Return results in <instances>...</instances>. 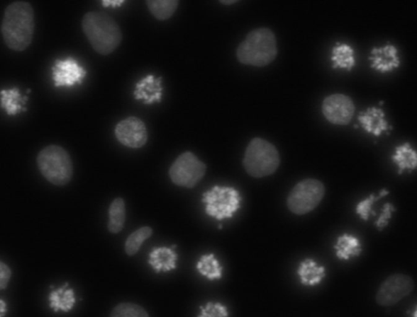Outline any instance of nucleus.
<instances>
[{"instance_id": "f257e3e1", "label": "nucleus", "mask_w": 417, "mask_h": 317, "mask_svg": "<svg viewBox=\"0 0 417 317\" xmlns=\"http://www.w3.org/2000/svg\"><path fill=\"white\" fill-rule=\"evenodd\" d=\"M35 30V10L29 2L15 1L5 8L0 31L10 50H27L34 40Z\"/></svg>"}, {"instance_id": "f03ea898", "label": "nucleus", "mask_w": 417, "mask_h": 317, "mask_svg": "<svg viewBox=\"0 0 417 317\" xmlns=\"http://www.w3.org/2000/svg\"><path fill=\"white\" fill-rule=\"evenodd\" d=\"M82 29L92 48L102 56L113 53L123 40L118 24L106 13H86L82 21Z\"/></svg>"}, {"instance_id": "7ed1b4c3", "label": "nucleus", "mask_w": 417, "mask_h": 317, "mask_svg": "<svg viewBox=\"0 0 417 317\" xmlns=\"http://www.w3.org/2000/svg\"><path fill=\"white\" fill-rule=\"evenodd\" d=\"M277 52L275 34L270 29L259 28L247 35L238 48L237 57L241 64L265 67L277 58Z\"/></svg>"}, {"instance_id": "20e7f679", "label": "nucleus", "mask_w": 417, "mask_h": 317, "mask_svg": "<svg viewBox=\"0 0 417 317\" xmlns=\"http://www.w3.org/2000/svg\"><path fill=\"white\" fill-rule=\"evenodd\" d=\"M36 163L38 171L49 183L64 187L72 180V158L62 146L53 144L43 147L38 152Z\"/></svg>"}, {"instance_id": "39448f33", "label": "nucleus", "mask_w": 417, "mask_h": 317, "mask_svg": "<svg viewBox=\"0 0 417 317\" xmlns=\"http://www.w3.org/2000/svg\"><path fill=\"white\" fill-rule=\"evenodd\" d=\"M281 163L277 147L260 138L250 141L245 152L243 166L247 173L255 178L271 176Z\"/></svg>"}, {"instance_id": "423d86ee", "label": "nucleus", "mask_w": 417, "mask_h": 317, "mask_svg": "<svg viewBox=\"0 0 417 317\" xmlns=\"http://www.w3.org/2000/svg\"><path fill=\"white\" fill-rule=\"evenodd\" d=\"M325 195V185L319 180L304 179L291 190L287 199L288 209L295 215H306L320 205Z\"/></svg>"}, {"instance_id": "0eeeda50", "label": "nucleus", "mask_w": 417, "mask_h": 317, "mask_svg": "<svg viewBox=\"0 0 417 317\" xmlns=\"http://www.w3.org/2000/svg\"><path fill=\"white\" fill-rule=\"evenodd\" d=\"M241 197L233 188L216 185L203 195L202 202L206 205V212L210 217L221 221L231 218L240 207Z\"/></svg>"}, {"instance_id": "6e6552de", "label": "nucleus", "mask_w": 417, "mask_h": 317, "mask_svg": "<svg viewBox=\"0 0 417 317\" xmlns=\"http://www.w3.org/2000/svg\"><path fill=\"white\" fill-rule=\"evenodd\" d=\"M206 166L194 153L181 154L169 168L172 181L181 188H193L204 178Z\"/></svg>"}, {"instance_id": "1a4fd4ad", "label": "nucleus", "mask_w": 417, "mask_h": 317, "mask_svg": "<svg viewBox=\"0 0 417 317\" xmlns=\"http://www.w3.org/2000/svg\"><path fill=\"white\" fill-rule=\"evenodd\" d=\"M415 283L410 276L396 273L382 283L376 295V301L382 307H391L413 291Z\"/></svg>"}, {"instance_id": "9d476101", "label": "nucleus", "mask_w": 417, "mask_h": 317, "mask_svg": "<svg viewBox=\"0 0 417 317\" xmlns=\"http://www.w3.org/2000/svg\"><path fill=\"white\" fill-rule=\"evenodd\" d=\"M114 133L119 143L129 149H140L149 138L145 122L135 117L121 121L115 127Z\"/></svg>"}, {"instance_id": "9b49d317", "label": "nucleus", "mask_w": 417, "mask_h": 317, "mask_svg": "<svg viewBox=\"0 0 417 317\" xmlns=\"http://www.w3.org/2000/svg\"><path fill=\"white\" fill-rule=\"evenodd\" d=\"M355 107L351 98L345 95L335 94L325 98L322 113L328 121L333 125H348L354 117Z\"/></svg>"}, {"instance_id": "f8f14e48", "label": "nucleus", "mask_w": 417, "mask_h": 317, "mask_svg": "<svg viewBox=\"0 0 417 317\" xmlns=\"http://www.w3.org/2000/svg\"><path fill=\"white\" fill-rule=\"evenodd\" d=\"M87 71L74 58L58 59L52 67V79L56 87H71L82 83Z\"/></svg>"}, {"instance_id": "ddd939ff", "label": "nucleus", "mask_w": 417, "mask_h": 317, "mask_svg": "<svg viewBox=\"0 0 417 317\" xmlns=\"http://www.w3.org/2000/svg\"><path fill=\"white\" fill-rule=\"evenodd\" d=\"M162 78L155 79L152 75H148L140 80L134 92L136 100H144L147 105L160 102L162 97Z\"/></svg>"}, {"instance_id": "4468645a", "label": "nucleus", "mask_w": 417, "mask_h": 317, "mask_svg": "<svg viewBox=\"0 0 417 317\" xmlns=\"http://www.w3.org/2000/svg\"><path fill=\"white\" fill-rule=\"evenodd\" d=\"M398 51L392 45L374 48L371 52L372 67L382 73L389 72L399 67Z\"/></svg>"}, {"instance_id": "2eb2a0df", "label": "nucleus", "mask_w": 417, "mask_h": 317, "mask_svg": "<svg viewBox=\"0 0 417 317\" xmlns=\"http://www.w3.org/2000/svg\"><path fill=\"white\" fill-rule=\"evenodd\" d=\"M49 307L55 313H69L72 310L76 304L75 292L69 284H65L62 287L54 289L48 295Z\"/></svg>"}, {"instance_id": "dca6fc26", "label": "nucleus", "mask_w": 417, "mask_h": 317, "mask_svg": "<svg viewBox=\"0 0 417 317\" xmlns=\"http://www.w3.org/2000/svg\"><path fill=\"white\" fill-rule=\"evenodd\" d=\"M359 121L362 127L370 134L379 136L388 129V122L385 118V113L379 108H370L366 112L361 113Z\"/></svg>"}, {"instance_id": "f3484780", "label": "nucleus", "mask_w": 417, "mask_h": 317, "mask_svg": "<svg viewBox=\"0 0 417 317\" xmlns=\"http://www.w3.org/2000/svg\"><path fill=\"white\" fill-rule=\"evenodd\" d=\"M177 254L173 248H157L150 255L149 263L156 272H169L177 267Z\"/></svg>"}, {"instance_id": "a211bd4d", "label": "nucleus", "mask_w": 417, "mask_h": 317, "mask_svg": "<svg viewBox=\"0 0 417 317\" xmlns=\"http://www.w3.org/2000/svg\"><path fill=\"white\" fill-rule=\"evenodd\" d=\"M298 273L304 285L314 287L325 277L326 270L325 267L318 265L315 260L306 259L300 264Z\"/></svg>"}, {"instance_id": "6ab92c4d", "label": "nucleus", "mask_w": 417, "mask_h": 317, "mask_svg": "<svg viewBox=\"0 0 417 317\" xmlns=\"http://www.w3.org/2000/svg\"><path fill=\"white\" fill-rule=\"evenodd\" d=\"M26 96L21 97L18 89L2 90L0 91V102L1 107L9 116H15L21 111H26L23 108L27 100Z\"/></svg>"}, {"instance_id": "aec40b11", "label": "nucleus", "mask_w": 417, "mask_h": 317, "mask_svg": "<svg viewBox=\"0 0 417 317\" xmlns=\"http://www.w3.org/2000/svg\"><path fill=\"white\" fill-rule=\"evenodd\" d=\"M334 248H335L338 258L344 260H348L352 256L360 255L362 251L360 239L348 234H345L338 238Z\"/></svg>"}, {"instance_id": "412c9836", "label": "nucleus", "mask_w": 417, "mask_h": 317, "mask_svg": "<svg viewBox=\"0 0 417 317\" xmlns=\"http://www.w3.org/2000/svg\"><path fill=\"white\" fill-rule=\"evenodd\" d=\"M126 221L125 202L122 198H118L112 202L109 209L108 229L112 234L122 231Z\"/></svg>"}, {"instance_id": "4be33fe9", "label": "nucleus", "mask_w": 417, "mask_h": 317, "mask_svg": "<svg viewBox=\"0 0 417 317\" xmlns=\"http://www.w3.org/2000/svg\"><path fill=\"white\" fill-rule=\"evenodd\" d=\"M147 7L158 21H167L177 12L179 2L177 0H150Z\"/></svg>"}, {"instance_id": "5701e85b", "label": "nucleus", "mask_w": 417, "mask_h": 317, "mask_svg": "<svg viewBox=\"0 0 417 317\" xmlns=\"http://www.w3.org/2000/svg\"><path fill=\"white\" fill-rule=\"evenodd\" d=\"M392 158L399 167V173H402L406 169L413 171L416 167V153L411 149L409 144H405L397 147Z\"/></svg>"}, {"instance_id": "b1692460", "label": "nucleus", "mask_w": 417, "mask_h": 317, "mask_svg": "<svg viewBox=\"0 0 417 317\" xmlns=\"http://www.w3.org/2000/svg\"><path fill=\"white\" fill-rule=\"evenodd\" d=\"M332 61L333 68L350 70L355 65V52L347 45H338L333 48Z\"/></svg>"}, {"instance_id": "393cba45", "label": "nucleus", "mask_w": 417, "mask_h": 317, "mask_svg": "<svg viewBox=\"0 0 417 317\" xmlns=\"http://www.w3.org/2000/svg\"><path fill=\"white\" fill-rule=\"evenodd\" d=\"M196 269L208 280L221 279L222 277V267L213 254L203 255L197 263Z\"/></svg>"}, {"instance_id": "a878e982", "label": "nucleus", "mask_w": 417, "mask_h": 317, "mask_svg": "<svg viewBox=\"0 0 417 317\" xmlns=\"http://www.w3.org/2000/svg\"><path fill=\"white\" fill-rule=\"evenodd\" d=\"M152 234L150 227H142L131 234L125 244L126 253L128 255H134L140 250L143 243L149 239Z\"/></svg>"}, {"instance_id": "bb28decb", "label": "nucleus", "mask_w": 417, "mask_h": 317, "mask_svg": "<svg viewBox=\"0 0 417 317\" xmlns=\"http://www.w3.org/2000/svg\"><path fill=\"white\" fill-rule=\"evenodd\" d=\"M111 317H150V315L139 305L123 303L113 309Z\"/></svg>"}, {"instance_id": "cd10ccee", "label": "nucleus", "mask_w": 417, "mask_h": 317, "mask_svg": "<svg viewBox=\"0 0 417 317\" xmlns=\"http://www.w3.org/2000/svg\"><path fill=\"white\" fill-rule=\"evenodd\" d=\"M199 317H228V311L221 303L208 302L201 308Z\"/></svg>"}, {"instance_id": "c85d7f7f", "label": "nucleus", "mask_w": 417, "mask_h": 317, "mask_svg": "<svg viewBox=\"0 0 417 317\" xmlns=\"http://www.w3.org/2000/svg\"><path fill=\"white\" fill-rule=\"evenodd\" d=\"M380 198V196L377 197L374 195H371L369 198L361 201L360 203L358 204L357 207H356V212H357V214L362 218V219L365 221L369 220L373 204L375 203L376 200Z\"/></svg>"}, {"instance_id": "c756f323", "label": "nucleus", "mask_w": 417, "mask_h": 317, "mask_svg": "<svg viewBox=\"0 0 417 317\" xmlns=\"http://www.w3.org/2000/svg\"><path fill=\"white\" fill-rule=\"evenodd\" d=\"M13 272L11 267L4 261L0 260V291L7 289L11 279H12Z\"/></svg>"}, {"instance_id": "7c9ffc66", "label": "nucleus", "mask_w": 417, "mask_h": 317, "mask_svg": "<svg viewBox=\"0 0 417 317\" xmlns=\"http://www.w3.org/2000/svg\"><path fill=\"white\" fill-rule=\"evenodd\" d=\"M394 211V207L391 204H387L384 206L379 219L376 222L377 227L381 229L385 228L388 225L389 221L391 219Z\"/></svg>"}, {"instance_id": "2f4dec72", "label": "nucleus", "mask_w": 417, "mask_h": 317, "mask_svg": "<svg viewBox=\"0 0 417 317\" xmlns=\"http://www.w3.org/2000/svg\"><path fill=\"white\" fill-rule=\"evenodd\" d=\"M125 3L124 0H103L102 4L104 8L120 7Z\"/></svg>"}, {"instance_id": "473e14b6", "label": "nucleus", "mask_w": 417, "mask_h": 317, "mask_svg": "<svg viewBox=\"0 0 417 317\" xmlns=\"http://www.w3.org/2000/svg\"><path fill=\"white\" fill-rule=\"evenodd\" d=\"M8 313V304L5 300L0 299V317H4Z\"/></svg>"}, {"instance_id": "72a5a7b5", "label": "nucleus", "mask_w": 417, "mask_h": 317, "mask_svg": "<svg viewBox=\"0 0 417 317\" xmlns=\"http://www.w3.org/2000/svg\"><path fill=\"white\" fill-rule=\"evenodd\" d=\"M221 3L225 5H232L233 4L238 3L235 0H225V1H221Z\"/></svg>"}]
</instances>
